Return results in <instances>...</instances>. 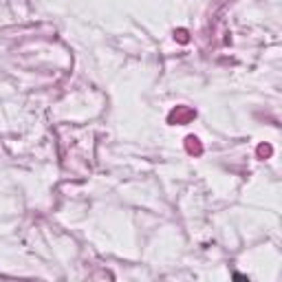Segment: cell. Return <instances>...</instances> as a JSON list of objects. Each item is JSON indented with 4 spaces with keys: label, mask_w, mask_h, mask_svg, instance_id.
Segmentation results:
<instances>
[{
    "label": "cell",
    "mask_w": 282,
    "mask_h": 282,
    "mask_svg": "<svg viewBox=\"0 0 282 282\" xmlns=\"http://www.w3.org/2000/svg\"><path fill=\"white\" fill-rule=\"evenodd\" d=\"M194 117H196V113H194L192 108H188V106H176V108L170 113L167 121L170 123H188V121H192Z\"/></svg>",
    "instance_id": "1"
},
{
    "label": "cell",
    "mask_w": 282,
    "mask_h": 282,
    "mask_svg": "<svg viewBox=\"0 0 282 282\" xmlns=\"http://www.w3.org/2000/svg\"><path fill=\"white\" fill-rule=\"evenodd\" d=\"M185 148H188V152H189V154H201V152H203L201 143H198V139H196L194 135H189L188 139H185Z\"/></svg>",
    "instance_id": "2"
},
{
    "label": "cell",
    "mask_w": 282,
    "mask_h": 282,
    "mask_svg": "<svg viewBox=\"0 0 282 282\" xmlns=\"http://www.w3.org/2000/svg\"><path fill=\"white\" fill-rule=\"evenodd\" d=\"M271 154V145H260L258 148V157H269Z\"/></svg>",
    "instance_id": "3"
},
{
    "label": "cell",
    "mask_w": 282,
    "mask_h": 282,
    "mask_svg": "<svg viewBox=\"0 0 282 282\" xmlns=\"http://www.w3.org/2000/svg\"><path fill=\"white\" fill-rule=\"evenodd\" d=\"M179 40H181V42H185V40H188V35H185V31H179Z\"/></svg>",
    "instance_id": "4"
}]
</instances>
